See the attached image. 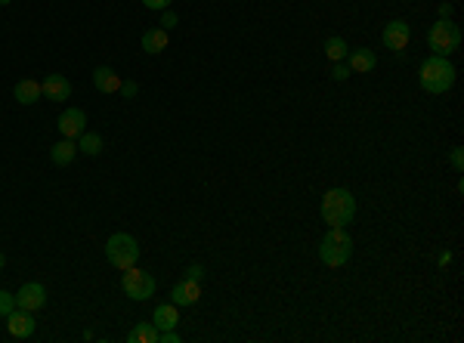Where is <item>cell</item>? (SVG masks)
I'll return each mask as SVG.
<instances>
[{"mask_svg":"<svg viewBox=\"0 0 464 343\" xmlns=\"http://www.w3.org/2000/svg\"><path fill=\"white\" fill-rule=\"evenodd\" d=\"M356 216V198L350 189H328L322 195V220L328 226H350Z\"/></svg>","mask_w":464,"mask_h":343,"instance_id":"6da1fadb","label":"cell"},{"mask_svg":"<svg viewBox=\"0 0 464 343\" xmlns=\"http://www.w3.org/2000/svg\"><path fill=\"white\" fill-rule=\"evenodd\" d=\"M455 75H458V71H455V65L449 62L446 56H430V59H424V62H421V87L427 90V93H434V96L452 90Z\"/></svg>","mask_w":464,"mask_h":343,"instance_id":"7a4b0ae2","label":"cell"},{"mask_svg":"<svg viewBox=\"0 0 464 343\" xmlns=\"http://www.w3.org/2000/svg\"><path fill=\"white\" fill-rule=\"evenodd\" d=\"M319 257H322L325 266H331V269L343 266V263L353 257V241H350V235L343 232L341 226H331L319 245Z\"/></svg>","mask_w":464,"mask_h":343,"instance_id":"3957f363","label":"cell"},{"mask_svg":"<svg viewBox=\"0 0 464 343\" xmlns=\"http://www.w3.org/2000/svg\"><path fill=\"white\" fill-rule=\"evenodd\" d=\"M105 257H109V263L115 269H130V266H136V260H139V245H136V239L134 235H127V232H115L109 241H105Z\"/></svg>","mask_w":464,"mask_h":343,"instance_id":"277c9868","label":"cell"},{"mask_svg":"<svg viewBox=\"0 0 464 343\" xmlns=\"http://www.w3.org/2000/svg\"><path fill=\"white\" fill-rule=\"evenodd\" d=\"M427 44H430V50H434V56H446L449 59L461 44V28L455 22H449V19H440L436 25H430Z\"/></svg>","mask_w":464,"mask_h":343,"instance_id":"5b68a950","label":"cell"},{"mask_svg":"<svg viewBox=\"0 0 464 343\" xmlns=\"http://www.w3.org/2000/svg\"><path fill=\"white\" fill-rule=\"evenodd\" d=\"M121 288L130 300H149V297L155 294V279H152L145 269L130 266V269H124V275H121Z\"/></svg>","mask_w":464,"mask_h":343,"instance_id":"8992f818","label":"cell"},{"mask_svg":"<svg viewBox=\"0 0 464 343\" xmlns=\"http://www.w3.org/2000/svg\"><path fill=\"white\" fill-rule=\"evenodd\" d=\"M409 37H412V31H409V22H402V19H393V22L384 25L381 41H384V47H387V50H393V53H400V56H402V50L409 47Z\"/></svg>","mask_w":464,"mask_h":343,"instance_id":"52a82bcc","label":"cell"},{"mask_svg":"<svg viewBox=\"0 0 464 343\" xmlns=\"http://www.w3.org/2000/svg\"><path fill=\"white\" fill-rule=\"evenodd\" d=\"M44 303H46V288L41 285V281H25V285L19 288V294H16V306L19 309L37 313Z\"/></svg>","mask_w":464,"mask_h":343,"instance_id":"ba28073f","label":"cell"},{"mask_svg":"<svg viewBox=\"0 0 464 343\" xmlns=\"http://www.w3.org/2000/svg\"><path fill=\"white\" fill-rule=\"evenodd\" d=\"M84 130H87V115H84L81 109H65L62 115H59V133H62L65 140H78Z\"/></svg>","mask_w":464,"mask_h":343,"instance_id":"9c48e42d","label":"cell"},{"mask_svg":"<svg viewBox=\"0 0 464 343\" xmlns=\"http://www.w3.org/2000/svg\"><path fill=\"white\" fill-rule=\"evenodd\" d=\"M6 328H10L12 337L25 340V337H31V334H35L37 322H35V315H31L28 309H19V306H16L10 315H6Z\"/></svg>","mask_w":464,"mask_h":343,"instance_id":"30bf717a","label":"cell"},{"mask_svg":"<svg viewBox=\"0 0 464 343\" xmlns=\"http://www.w3.org/2000/svg\"><path fill=\"white\" fill-rule=\"evenodd\" d=\"M41 90H44V96L50 99V102H65V99L71 96V81L65 75H46Z\"/></svg>","mask_w":464,"mask_h":343,"instance_id":"8fae6325","label":"cell"},{"mask_svg":"<svg viewBox=\"0 0 464 343\" xmlns=\"http://www.w3.org/2000/svg\"><path fill=\"white\" fill-rule=\"evenodd\" d=\"M198 297H202V285H198L195 279H183L174 285V291H170V303H177V306H192V303H198Z\"/></svg>","mask_w":464,"mask_h":343,"instance_id":"7c38bea8","label":"cell"},{"mask_svg":"<svg viewBox=\"0 0 464 343\" xmlns=\"http://www.w3.org/2000/svg\"><path fill=\"white\" fill-rule=\"evenodd\" d=\"M93 84H96L99 93H118V90H121V77H118L115 68H109V65H99V68L93 71Z\"/></svg>","mask_w":464,"mask_h":343,"instance_id":"4fadbf2b","label":"cell"},{"mask_svg":"<svg viewBox=\"0 0 464 343\" xmlns=\"http://www.w3.org/2000/svg\"><path fill=\"white\" fill-rule=\"evenodd\" d=\"M177 303H161V306L155 309V315H152V325L158 328V331H170V328H177V322H180V313H177Z\"/></svg>","mask_w":464,"mask_h":343,"instance_id":"5bb4252c","label":"cell"},{"mask_svg":"<svg viewBox=\"0 0 464 343\" xmlns=\"http://www.w3.org/2000/svg\"><path fill=\"white\" fill-rule=\"evenodd\" d=\"M347 65H350V71H359V75H366V71H371L377 65V56L371 50H353L350 53V59H347Z\"/></svg>","mask_w":464,"mask_h":343,"instance_id":"9a60e30c","label":"cell"},{"mask_svg":"<svg viewBox=\"0 0 464 343\" xmlns=\"http://www.w3.org/2000/svg\"><path fill=\"white\" fill-rule=\"evenodd\" d=\"M75 155H78V142L75 140H62V142H56V146L50 149V161L59 164V167L71 164V161H75Z\"/></svg>","mask_w":464,"mask_h":343,"instance_id":"2e32d148","label":"cell"},{"mask_svg":"<svg viewBox=\"0 0 464 343\" xmlns=\"http://www.w3.org/2000/svg\"><path fill=\"white\" fill-rule=\"evenodd\" d=\"M41 96H44L41 84L31 81V77H25V81H19V84H16V99H19L22 105H35Z\"/></svg>","mask_w":464,"mask_h":343,"instance_id":"e0dca14e","label":"cell"},{"mask_svg":"<svg viewBox=\"0 0 464 343\" xmlns=\"http://www.w3.org/2000/svg\"><path fill=\"white\" fill-rule=\"evenodd\" d=\"M143 50L145 53H161L168 50V31L164 28H149L143 35Z\"/></svg>","mask_w":464,"mask_h":343,"instance_id":"ac0fdd59","label":"cell"},{"mask_svg":"<svg viewBox=\"0 0 464 343\" xmlns=\"http://www.w3.org/2000/svg\"><path fill=\"white\" fill-rule=\"evenodd\" d=\"M127 340L130 343H158V328L152 322H139L136 328H130Z\"/></svg>","mask_w":464,"mask_h":343,"instance_id":"d6986e66","label":"cell"},{"mask_svg":"<svg viewBox=\"0 0 464 343\" xmlns=\"http://www.w3.org/2000/svg\"><path fill=\"white\" fill-rule=\"evenodd\" d=\"M78 151H84V155H99V151H102V136L84 130V133L78 136Z\"/></svg>","mask_w":464,"mask_h":343,"instance_id":"ffe728a7","label":"cell"},{"mask_svg":"<svg viewBox=\"0 0 464 343\" xmlns=\"http://www.w3.org/2000/svg\"><path fill=\"white\" fill-rule=\"evenodd\" d=\"M347 41H343V37H328V41H325V56L331 59V62H343V59H347Z\"/></svg>","mask_w":464,"mask_h":343,"instance_id":"44dd1931","label":"cell"},{"mask_svg":"<svg viewBox=\"0 0 464 343\" xmlns=\"http://www.w3.org/2000/svg\"><path fill=\"white\" fill-rule=\"evenodd\" d=\"M12 309H16V294L0 291V315H10Z\"/></svg>","mask_w":464,"mask_h":343,"instance_id":"7402d4cb","label":"cell"},{"mask_svg":"<svg viewBox=\"0 0 464 343\" xmlns=\"http://www.w3.org/2000/svg\"><path fill=\"white\" fill-rule=\"evenodd\" d=\"M158 343H180L177 328H170V331H158Z\"/></svg>","mask_w":464,"mask_h":343,"instance_id":"603a6c76","label":"cell"},{"mask_svg":"<svg viewBox=\"0 0 464 343\" xmlns=\"http://www.w3.org/2000/svg\"><path fill=\"white\" fill-rule=\"evenodd\" d=\"M347 75H350V65H343V62H337L334 71H331V77H334V81H347Z\"/></svg>","mask_w":464,"mask_h":343,"instance_id":"cb8c5ba5","label":"cell"},{"mask_svg":"<svg viewBox=\"0 0 464 343\" xmlns=\"http://www.w3.org/2000/svg\"><path fill=\"white\" fill-rule=\"evenodd\" d=\"M136 84L134 81H121V90H118V93H124V99H134L136 96Z\"/></svg>","mask_w":464,"mask_h":343,"instance_id":"d4e9b609","label":"cell"},{"mask_svg":"<svg viewBox=\"0 0 464 343\" xmlns=\"http://www.w3.org/2000/svg\"><path fill=\"white\" fill-rule=\"evenodd\" d=\"M452 167L458 170V174L464 170V151L461 149H452Z\"/></svg>","mask_w":464,"mask_h":343,"instance_id":"484cf974","label":"cell"},{"mask_svg":"<svg viewBox=\"0 0 464 343\" xmlns=\"http://www.w3.org/2000/svg\"><path fill=\"white\" fill-rule=\"evenodd\" d=\"M145 6H149V10H168L170 3H174V0H143Z\"/></svg>","mask_w":464,"mask_h":343,"instance_id":"4316f807","label":"cell"},{"mask_svg":"<svg viewBox=\"0 0 464 343\" xmlns=\"http://www.w3.org/2000/svg\"><path fill=\"white\" fill-rule=\"evenodd\" d=\"M174 25H177V12H164V16H161V28L170 31Z\"/></svg>","mask_w":464,"mask_h":343,"instance_id":"83f0119b","label":"cell"},{"mask_svg":"<svg viewBox=\"0 0 464 343\" xmlns=\"http://www.w3.org/2000/svg\"><path fill=\"white\" fill-rule=\"evenodd\" d=\"M186 279L202 281V279H204V269H202V266H189V269H186Z\"/></svg>","mask_w":464,"mask_h":343,"instance_id":"f1b7e54d","label":"cell"},{"mask_svg":"<svg viewBox=\"0 0 464 343\" xmlns=\"http://www.w3.org/2000/svg\"><path fill=\"white\" fill-rule=\"evenodd\" d=\"M449 12H452V6L443 3V6H440V16H443V19H449Z\"/></svg>","mask_w":464,"mask_h":343,"instance_id":"f546056e","label":"cell"},{"mask_svg":"<svg viewBox=\"0 0 464 343\" xmlns=\"http://www.w3.org/2000/svg\"><path fill=\"white\" fill-rule=\"evenodd\" d=\"M3 266H6V257H3V254H0V269H3Z\"/></svg>","mask_w":464,"mask_h":343,"instance_id":"4dcf8cb0","label":"cell"},{"mask_svg":"<svg viewBox=\"0 0 464 343\" xmlns=\"http://www.w3.org/2000/svg\"><path fill=\"white\" fill-rule=\"evenodd\" d=\"M3 3H10V0H0V6H3Z\"/></svg>","mask_w":464,"mask_h":343,"instance_id":"1f68e13d","label":"cell"}]
</instances>
